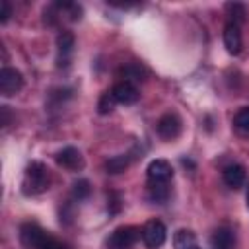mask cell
<instances>
[{"label":"cell","mask_w":249,"mask_h":249,"mask_svg":"<svg viewBox=\"0 0 249 249\" xmlns=\"http://www.w3.org/2000/svg\"><path fill=\"white\" fill-rule=\"evenodd\" d=\"M74 35L70 31H62L56 37V62L58 66H66L70 62V56L74 53Z\"/></svg>","instance_id":"obj_9"},{"label":"cell","mask_w":249,"mask_h":249,"mask_svg":"<svg viewBox=\"0 0 249 249\" xmlns=\"http://www.w3.org/2000/svg\"><path fill=\"white\" fill-rule=\"evenodd\" d=\"M156 128H158V134L163 140H175L181 134L183 123H181V117L177 113H165V115L160 117Z\"/></svg>","instance_id":"obj_6"},{"label":"cell","mask_w":249,"mask_h":249,"mask_svg":"<svg viewBox=\"0 0 249 249\" xmlns=\"http://www.w3.org/2000/svg\"><path fill=\"white\" fill-rule=\"evenodd\" d=\"M10 16H12V6H10V2H8V0H0V21L6 23V21L10 19Z\"/></svg>","instance_id":"obj_22"},{"label":"cell","mask_w":249,"mask_h":249,"mask_svg":"<svg viewBox=\"0 0 249 249\" xmlns=\"http://www.w3.org/2000/svg\"><path fill=\"white\" fill-rule=\"evenodd\" d=\"M128 163H130V158L126 154H119V156H113L105 161V169L109 173H121L128 167Z\"/></svg>","instance_id":"obj_16"},{"label":"cell","mask_w":249,"mask_h":249,"mask_svg":"<svg viewBox=\"0 0 249 249\" xmlns=\"http://www.w3.org/2000/svg\"><path fill=\"white\" fill-rule=\"evenodd\" d=\"M245 200H247V208H249V187H247V196H245Z\"/></svg>","instance_id":"obj_25"},{"label":"cell","mask_w":249,"mask_h":249,"mask_svg":"<svg viewBox=\"0 0 249 249\" xmlns=\"http://www.w3.org/2000/svg\"><path fill=\"white\" fill-rule=\"evenodd\" d=\"M210 247L212 249H233L235 247V233L231 228L222 226L218 228L212 237H210Z\"/></svg>","instance_id":"obj_13"},{"label":"cell","mask_w":249,"mask_h":249,"mask_svg":"<svg viewBox=\"0 0 249 249\" xmlns=\"http://www.w3.org/2000/svg\"><path fill=\"white\" fill-rule=\"evenodd\" d=\"M224 8H226V14L231 18V23L239 25V23H243V21H245L247 10H245V6H243V4H237V2H228Z\"/></svg>","instance_id":"obj_17"},{"label":"cell","mask_w":249,"mask_h":249,"mask_svg":"<svg viewBox=\"0 0 249 249\" xmlns=\"http://www.w3.org/2000/svg\"><path fill=\"white\" fill-rule=\"evenodd\" d=\"M142 237V230L136 226H119L107 239L109 249H132L134 243Z\"/></svg>","instance_id":"obj_2"},{"label":"cell","mask_w":249,"mask_h":249,"mask_svg":"<svg viewBox=\"0 0 249 249\" xmlns=\"http://www.w3.org/2000/svg\"><path fill=\"white\" fill-rule=\"evenodd\" d=\"M189 249H200V247H196V245H193V247H189Z\"/></svg>","instance_id":"obj_26"},{"label":"cell","mask_w":249,"mask_h":249,"mask_svg":"<svg viewBox=\"0 0 249 249\" xmlns=\"http://www.w3.org/2000/svg\"><path fill=\"white\" fill-rule=\"evenodd\" d=\"M51 237L53 235L49 231H45L41 226L31 224V222H27L19 228V241L25 249H41Z\"/></svg>","instance_id":"obj_3"},{"label":"cell","mask_w":249,"mask_h":249,"mask_svg":"<svg viewBox=\"0 0 249 249\" xmlns=\"http://www.w3.org/2000/svg\"><path fill=\"white\" fill-rule=\"evenodd\" d=\"M169 183H150L148 181V198L152 202L163 204L169 198Z\"/></svg>","instance_id":"obj_14"},{"label":"cell","mask_w":249,"mask_h":249,"mask_svg":"<svg viewBox=\"0 0 249 249\" xmlns=\"http://www.w3.org/2000/svg\"><path fill=\"white\" fill-rule=\"evenodd\" d=\"M111 93L115 97L117 103H123V105H132L140 99V91L138 88L132 84V82H126V80H121L117 82L113 88H111Z\"/></svg>","instance_id":"obj_7"},{"label":"cell","mask_w":249,"mask_h":249,"mask_svg":"<svg viewBox=\"0 0 249 249\" xmlns=\"http://www.w3.org/2000/svg\"><path fill=\"white\" fill-rule=\"evenodd\" d=\"M51 185V173L49 167L41 161H31L23 171L21 191L23 195H41Z\"/></svg>","instance_id":"obj_1"},{"label":"cell","mask_w":249,"mask_h":249,"mask_svg":"<svg viewBox=\"0 0 249 249\" xmlns=\"http://www.w3.org/2000/svg\"><path fill=\"white\" fill-rule=\"evenodd\" d=\"M0 113H2V126H8L10 124V107L2 105L0 107Z\"/></svg>","instance_id":"obj_24"},{"label":"cell","mask_w":249,"mask_h":249,"mask_svg":"<svg viewBox=\"0 0 249 249\" xmlns=\"http://www.w3.org/2000/svg\"><path fill=\"white\" fill-rule=\"evenodd\" d=\"M245 169H243V165H239V163H230V165H226L224 167V171H222V179H224V183L230 187V189H241L243 187V183H245Z\"/></svg>","instance_id":"obj_12"},{"label":"cell","mask_w":249,"mask_h":249,"mask_svg":"<svg viewBox=\"0 0 249 249\" xmlns=\"http://www.w3.org/2000/svg\"><path fill=\"white\" fill-rule=\"evenodd\" d=\"M173 177V169L167 160H152L148 165V181L150 183H169Z\"/></svg>","instance_id":"obj_10"},{"label":"cell","mask_w":249,"mask_h":249,"mask_svg":"<svg viewBox=\"0 0 249 249\" xmlns=\"http://www.w3.org/2000/svg\"><path fill=\"white\" fill-rule=\"evenodd\" d=\"M167 237V228L160 220H148L142 228V241L148 249H158L165 243Z\"/></svg>","instance_id":"obj_4"},{"label":"cell","mask_w":249,"mask_h":249,"mask_svg":"<svg viewBox=\"0 0 249 249\" xmlns=\"http://www.w3.org/2000/svg\"><path fill=\"white\" fill-rule=\"evenodd\" d=\"M123 72H124V76H126V78H124L126 82H132V80H142V68H140V66H136V64L126 66Z\"/></svg>","instance_id":"obj_21"},{"label":"cell","mask_w":249,"mask_h":249,"mask_svg":"<svg viewBox=\"0 0 249 249\" xmlns=\"http://www.w3.org/2000/svg\"><path fill=\"white\" fill-rule=\"evenodd\" d=\"M91 193V187H89V181L88 179H78L74 185H72V196L76 200H84L88 198Z\"/></svg>","instance_id":"obj_20"},{"label":"cell","mask_w":249,"mask_h":249,"mask_svg":"<svg viewBox=\"0 0 249 249\" xmlns=\"http://www.w3.org/2000/svg\"><path fill=\"white\" fill-rule=\"evenodd\" d=\"M56 163L64 169H70V171H78L84 167V156L78 148L74 146H66L62 148L58 154H56Z\"/></svg>","instance_id":"obj_8"},{"label":"cell","mask_w":249,"mask_h":249,"mask_svg":"<svg viewBox=\"0 0 249 249\" xmlns=\"http://www.w3.org/2000/svg\"><path fill=\"white\" fill-rule=\"evenodd\" d=\"M41 249H70L66 243H62V241H58V239H54V237H51Z\"/></svg>","instance_id":"obj_23"},{"label":"cell","mask_w":249,"mask_h":249,"mask_svg":"<svg viewBox=\"0 0 249 249\" xmlns=\"http://www.w3.org/2000/svg\"><path fill=\"white\" fill-rule=\"evenodd\" d=\"M23 86V76L19 70L12 68V66H4L0 70V93L4 97H12L16 95Z\"/></svg>","instance_id":"obj_5"},{"label":"cell","mask_w":249,"mask_h":249,"mask_svg":"<svg viewBox=\"0 0 249 249\" xmlns=\"http://www.w3.org/2000/svg\"><path fill=\"white\" fill-rule=\"evenodd\" d=\"M196 245V235L191 231V230H177L175 235H173V247L175 249H189Z\"/></svg>","instance_id":"obj_15"},{"label":"cell","mask_w":249,"mask_h":249,"mask_svg":"<svg viewBox=\"0 0 249 249\" xmlns=\"http://www.w3.org/2000/svg\"><path fill=\"white\" fill-rule=\"evenodd\" d=\"M233 126L239 134L249 136V107H241L233 117Z\"/></svg>","instance_id":"obj_18"},{"label":"cell","mask_w":249,"mask_h":249,"mask_svg":"<svg viewBox=\"0 0 249 249\" xmlns=\"http://www.w3.org/2000/svg\"><path fill=\"white\" fill-rule=\"evenodd\" d=\"M224 47L230 54H239L241 49H243V39H241V29L239 25L228 21L226 27H224Z\"/></svg>","instance_id":"obj_11"},{"label":"cell","mask_w":249,"mask_h":249,"mask_svg":"<svg viewBox=\"0 0 249 249\" xmlns=\"http://www.w3.org/2000/svg\"><path fill=\"white\" fill-rule=\"evenodd\" d=\"M115 103H117V101H115L111 89H109V91H103L101 97H99V101H97V113H99V115L111 113V111L115 109Z\"/></svg>","instance_id":"obj_19"}]
</instances>
